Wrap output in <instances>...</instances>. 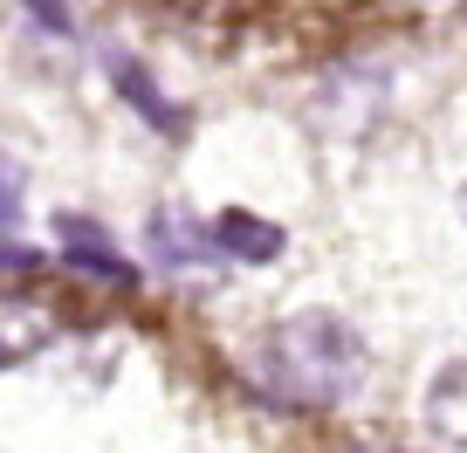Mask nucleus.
Masks as SVG:
<instances>
[{
	"label": "nucleus",
	"instance_id": "1",
	"mask_svg": "<svg viewBox=\"0 0 467 453\" xmlns=\"http://www.w3.org/2000/svg\"><path fill=\"white\" fill-rule=\"evenodd\" d=\"M241 385L282 412H337L365 385V336L337 309L282 316L241 351Z\"/></svg>",
	"mask_w": 467,
	"mask_h": 453
},
{
	"label": "nucleus",
	"instance_id": "2",
	"mask_svg": "<svg viewBox=\"0 0 467 453\" xmlns=\"http://www.w3.org/2000/svg\"><path fill=\"white\" fill-rule=\"evenodd\" d=\"M145 248L159 254V268H172V275H206V268L227 262V248H220V227H213V220H200L186 200L151 206V220H145Z\"/></svg>",
	"mask_w": 467,
	"mask_h": 453
},
{
	"label": "nucleus",
	"instance_id": "3",
	"mask_svg": "<svg viewBox=\"0 0 467 453\" xmlns=\"http://www.w3.org/2000/svg\"><path fill=\"white\" fill-rule=\"evenodd\" d=\"M56 234H62V248H69V262H76V268H89L97 282H110V289H131V282H138V268H131V262H117V248L103 241L97 220L62 213V220H56Z\"/></svg>",
	"mask_w": 467,
	"mask_h": 453
},
{
	"label": "nucleus",
	"instance_id": "4",
	"mask_svg": "<svg viewBox=\"0 0 467 453\" xmlns=\"http://www.w3.org/2000/svg\"><path fill=\"white\" fill-rule=\"evenodd\" d=\"M103 69H110L117 97L131 103V110H138V118L151 124V131H165V138H179V131H186V110L159 97V83H151V69H138L131 56H103Z\"/></svg>",
	"mask_w": 467,
	"mask_h": 453
},
{
	"label": "nucleus",
	"instance_id": "5",
	"mask_svg": "<svg viewBox=\"0 0 467 453\" xmlns=\"http://www.w3.org/2000/svg\"><path fill=\"white\" fill-rule=\"evenodd\" d=\"M426 433L440 439V447H453V453H467V357L461 365H447L433 385H426Z\"/></svg>",
	"mask_w": 467,
	"mask_h": 453
},
{
	"label": "nucleus",
	"instance_id": "6",
	"mask_svg": "<svg viewBox=\"0 0 467 453\" xmlns=\"http://www.w3.org/2000/svg\"><path fill=\"white\" fill-rule=\"evenodd\" d=\"M220 227V248H227V262H275L282 248H289V234H282L275 220H262V213H220L213 220Z\"/></svg>",
	"mask_w": 467,
	"mask_h": 453
},
{
	"label": "nucleus",
	"instance_id": "7",
	"mask_svg": "<svg viewBox=\"0 0 467 453\" xmlns=\"http://www.w3.org/2000/svg\"><path fill=\"white\" fill-rule=\"evenodd\" d=\"M21 7H28V15L42 21L48 35H56V42H69V35H76V15L62 7V0H21Z\"/></svg>",
	"mask_w": 467,
	"mask_h": 453
},
{
	"label": "nucleus",
	"instance_id": "8",
	"mask_svg": "<svg viewBox=\"0 0 467 453\" xmlns=\"http://www.w3.org/2000/svg\"><path fill=\"white\" fill-rule=\"evenodd\" d=\"M412 7H420V15H461L467 0H412Z\"/></svg>",
	"mask_w": 467,
	"mask_h": 453
},
{
	"label": "nucleus",
	"instance_id": "9",
	"mask_svg": "<svg viewBox=\"0 0 467 453\" xmlns=\"http://www.w3.org/2000/svg\"><path fill=\"white\" fill-rule=\"evenodd\" d=\"M350 453H392V447H350Z\"/></svg>",
	"mask_w": 467,
	"mask_h": 453
},
{
	"label": "nucleus",
	"instance_id": "10",
	"mask_svg": "<svg viewBox=\"0 0 467 453\" xmlns=\"http://www.w3.org/2000/svg\"><path fill=\"white\" fill-rule=\"evenodd\" d=\"M461 220H467V186H461Z\"/></svg>",
	"mask_w": 467,
	"mask_h": 453
}]
</instances>
